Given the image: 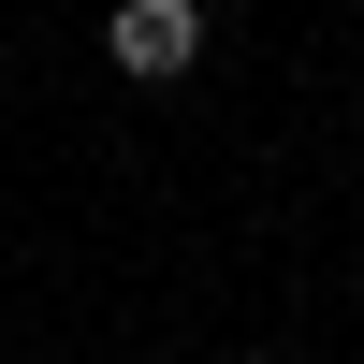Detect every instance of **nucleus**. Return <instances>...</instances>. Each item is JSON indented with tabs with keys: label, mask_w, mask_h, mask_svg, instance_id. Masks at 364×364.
Returning a JSON list of instances; mask_svg holds the SVG:
<instances>
[{
	"label": "nucleus",
	"mask_w": 364,
	"mask_h": 364,
	"mask_svg": "<svg viewBox=\"0 0 364 364\" xmlns=\"http://www.w3.org/2000/svg\"><path fill=\"white\" fill-rule=\"evenodd\" d=\"M102 44H117V73L175 87V73L204 58V0H117V15H102Z\"/></svg>",
	"instance_id": "obj_1"
}]
</instances>
